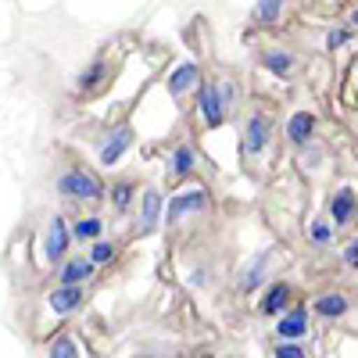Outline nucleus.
I'll list each match as a JSON object with an SVG mask.
<instances>
[{
    "instance_id": "obj_1",
    "label": "nucleus",
    "mask_w": 358,
    "mask_h": 358,
    "mask_svg": "<svg viewBox=\"0 0 358 358\" xmlns=\"http://www.w3.org/2000/svg\"><path fill=\"white\" fill-rule=\"evenodd\" d=\"M54 190L62 194L65 201H79V204H97V201H104L101 176H94L90 169H83V165H69V169L57 172Z\"/></svg>"
},
{
    "instance_id": "obj_2",
    "label": "nucleus",
    "mask_w": 358,
    "mask_h": 358,
    "mask_svg": "<svg viewBox=\"0 0 358 358\" xmlns=\"http://www.w3.org/2000/svg\"><path fill=\"white\" fill-rule=\"evenodd\" d=\"M194 90H197L194 104H197V115H201L204 129H219L226 118H229L226 108H222V97H219V79H204V76H201V83H197Z\"/></svg>"
},
{
    "instance_id": "obj_3",
    "label": "nucleus",
    "mask_w": 358,
    "mask_h": 358,
    "mask_svg": "<svg viewBox=\"0 0 358 358\" xmlns=\"http://www.w3.org/2000/svg\"><path fill=\"white\" fill-rule=\"evenodd\" d=\"M208 204H212V194H208L204 187H190V190L172 194L169 204H165V226H179L187 215H201Z\"/></svg>"
},
{
    "instance_id": "obj_4",
    "label": "nucleus",
    "mask_w": 358,
    "mask_h": 358,
    "mask_svg": "<svg viewBox=\"0 0 358 358\" xmlns=\"http://www.w3.org/2000/svg\"><path fill=\"white\" fill-rule=\"evenodd\" d=\"M108 83H111V65H108V54L101 50V54L90 57V65L76 76V94L83 101H90V97H97L101 90H108Z\"/></svg>"
},
{
    "instance_id": "obj_5",
    "label": "nucleus",
    "mask_w": 358,
    "mask_h": 358,
    "mask_svg": "<svg viewBox=\"0 0 358 358\" xmlns=\"http://www.w3.org/2000/svg\"><path fill=\"white\" fill-rule=\"evenodd\" d=\"M69 248H72V229L62 215H50L47 222V233H43V258L50 265H62L69 258Z\"/></svg>"
},
{
    "instance_id": "obj_6",
    "label": "nucleus",
    "mask_w": 358,
    "mask_h": 358,
    "mask_svg": "<svg viewBox=\"0 0 358 358\" xmlns=\"http://www.w3.org/2000/svg\"><path fill=\"white\" fill-rule=\"evenodd\" d=\"M133 143H136V133H133L129 122H118L115 129H108V136H104V143H101V165H104V169L118 165V162L129 155Z\"/></svg>"
},
{
    "instance_id": "obj_7",
    "label": "nucleus",
    "mask_w": 358,
    "mask_h": 358,
    "mask_svg": "<svg viewBox=\"0 0 358 358\" xmlns=\"http://www.w3.org/2000/svg\"><path fill=\"white\" fill-rule=\"evenodd\" d=\"M268 140H273V118H268L265 111H251L248 122H244V155L258 158Z\"/></svg>"
},
{
    "instance_id": "obj_8",
    "label": "nucleus",
    "mask_w": 358,
    "mask_h": 358,
    "mask_svg": "<svg viewBox=\"0 0 358 358\" xmlns=\"http://www.w3.org/2000/svg\"><path fill=\"white\" fill-rule=\"evenodd\" d=\"M47 305L54 315H72L86 305V290L79 283H57L50 294H47Z\"/></svg>"
},
{
    "instance_id": "obj_9",
    "label": "nucleus",
    "mask_w": 358,
    "mask_h": 358,
    "mask_svg": "<svg viewBox=\"0 0 358 358\" xmlns=\"http://www.w3.org/2000/svg\"><path fill=\"white\" fill-rule=\"evenodd\" d=\"M194 169H197V147H194V140L176 143L172 155H169V179H172V183H183V179L194 176Z\"/></svg>"
},
{
    "instance_id": "obj_10",
    "label": "nucleus",
    "mask_w": 358,
    "mask_h": 358,
    "mask_svg": "<svg viewBox=\"0 0 358 358\" xmlns=\"http://www.w3.org/2000/svg\"><path fill=\"white\" fill-rule=\"evenodd\" d=\"M162 212H165L162 190H158V187H143V190H140V229L151 233V229L162 222Z\"/></svg>"
},
{
    "instance_id": "obj_11",
    "label": "nucleus",
    "mask_w": 358,
    "mask_h": 358,
    "mask_svg": "<svg viewBox=\"0 0 358 358\" xmlns=\"http://www.w3.org/2000/svg\"><path fill=\"white\" fill-rule=\"evenodd\" d=\"M94 262H90L86 255H69L62 265H57V283H86V280H94Z\"/></svg>"
},
{
    "instance_id": "obj_12",
    "label": "nucleus",
    "mask_w": 358,
    "mask_h": 358,
    "mask_svg": "<svg viewBox=\"0 0 358 358\" xmlns=\"http://www.w3.org/2000/svg\"><path fill=\"white\" fill-rule=\"evenodd\" d=\"M308 334V308H287L276 319V337L280 341H301Z\"/></svg>"
},
{
    "instance_id": "obj_13",
    "label": "nucleus",
    "mask_w": 358,
    "mask_h": 358,
    "mask_svg": "<svg viewBox=\"0 0 358 358\" xmlns=\"http://www.w3.org/2000/svg\"><path fill=\"white\" fill-rule=\"evenodd\" d=\"M201 83V65L197 62H183L172 76H169V83H165V90H169V97H183V94H190V90Z\"/></svg>"
},
{
    "instance_id": "obj_14",
    "label": "nucleus",
    "mask_w": 358,
    "mask_h": 358,
    "mask_svg": "<svg viewBox=\"0 0 358 358\" xmlns=\"http://www.w3.org/2000/svg\"><path fill=\"white\" fill-rule=\"evenodd\" d=\"M312 136H315V115L305 111V108L294 111V115L287 118V140H290L294 147H308Z\"/></svg>"
},
{
    "instance_id": "obj_15",
    "label": "nucleus",
    "mask_w": 358,
    "mask_h": 358,
    "mask_svg": "<svg viewBox=\"0 0 358 358\" xmlns=\"http://www.w3.org/2000/svg\"><path fill=\"white\" fill-rule=\"evenodd\" d=\"M355 215H358V197H355V190L341 187V190L334 194V201H330V222H334V229L351 226Z\"/></svg>"
},
{
    "instance_id": "obj_16",
    "label": "nucleus",
    "mask_w": 358,
    "mask_h": 358,
    "mask_svg": "<svg viewBox=\"0 0 358 358\" xmlns=\"http://www.w3.org/2000/svg\"><path fill=\"white\" fill-rule=\"evenodd\" d=\"M258 62H262V69L265 72H273L276 79H287L290 72H294V54L290 50H283V47H262L258 50Z\"/></svg>"
},
{
    "instance_id": "obj_17",
    "label": "nucleus",
    "mask_w": 358,
    "mask_h": 358,
    "mask_svg": "<svg viewBox=\"0 0 358 358\" xmlns=\"http://www.w3.org/2000/svg\"><path fill=\"white\" fill-rule=\"evenodd\" d=\"M290 297H294V290H290V283L287 280H276V283H268V290H265V297H262V315H280L283 308H290Z\"/></svg>"
},
{
    "instance_id": "obj_18",
    "label": "nucleus",
    "mask_w": 358,
    "mask_h": 358,
    "mask_svg": "<svg viewBox=\"0 0 358 358\" xmlns=\"http://www.w3.org/2000/svg\"><path fill=\"white\" fill-rule=\"evenodd\" d=\"M287 11V0H255V8H251V25L258 29H276L280 18Z\"/></svg>"
},
{
    "instance_id": "obj_19",
    "label": "nucleus",
    "mask_w": 358,
    "mask_h": 358,
    "mask_svg": "<svg viewBox=\"0 0 358 358\" xmlns=\"http://www.w3.org/2000/svg\"><path fill=\"white\" fill-rule=\"evenodd\" d=\"M104 197L111 201L115 212H129L136 201V179H115V183L104 190Z\"/></svg>"
},
{
    "instance_id": "obj_20",
    "label": "nucleus",
    "mask_w": 358,
    "mask_h": 358,
    "mask_svg": "<svg viewBox=\"0 0 358 358\" xmlns=\"http://www.w3.org/2000/svg\"><path fill=\"white\" fill-rule=\"evenodd\" d=\"M69 229H72V241L90 244V241H97V236H104V219H101V215H83V219H76Z\"/></svg>"
},
{
    "instance_id": "obj_21",
    "label": "nucleus",
    "mask_w": 358,
    "mask_h": 358,
    "mask_svg": "<svg viewBox=\"0 0 358 358\" xmlns=\"http://www.w3.org/2000/svg\"><path fill=\"white\" fill-rule=\"evenodd\" d=\"M312 312L322 315V319H341L348 312V297L344 294H322V297H315Z\"/></svg>"
},
{
    "instance_id": "obj_22",
    "label": "nucleus",
    "mask_w": 358,
    "mask_h": 358,
    "mask_svg": "<svg viewBox=\"0 0 358 358\" xmlns=\"http://www.w3.org/2000/svg\"><path fill=\"white\" fill-rule=\"evenodd\" d=\"M86 258L94 262V265H111V262L118 258V244H115V241H104V236H97V241H90Z\"/></svg>"
},
{
    "instance_id": "obj_23",
    "label": "nucleus",
    "mask_w": 358,
    "mask_h": 358,
    "mask_svg": "<svg viewBox=\"0 0 358 358\" xmlns=\"http://www.w3.org/2000/svg\"><path fill=\"white\" fill-rule=\"evenodd\" d=\"M265 262H268V255H258V258H255V265H248L244 273H241V290H244V294H251V290H258V287H262Z\"/></svg>"
},
{
    "instance_id": "obj_24",
    "label": "nucleus",
    "mask_w": 358,
    "mask_h": 358,
    "mask_svg": "<svg viewBox=\"0 0 358 358\" xmlns=\"http://www.w3.org/2000/svg\"><path fill=\"white\" fill-rule=\"evenodd\" d=\"M47 358H79V344L72 341V334H57V337L50 341Z\"/></svg>"
},
{
    "instance_id": "obj_25",
    "label": "nucleus",
    "mask_w": 358,
    "mask_h": 358,
    "mask_svg": "<svg viewBox=\"0 0 358 358\" xmlns=\"http://www.w3.org/2000/svg\"><path fill=\"white\" fill-rule=\"evenodd\" d=\"M308 241L319 244V248H326V244L334 241V222H330V219H315V222H308Z\"/></svg>"
},
{
    "instance_id": "obj_26",
    "label": "nucleus",
    "mask_w": 358,
    "mask_h": 358,
    "mask_svg": "<svg viewBox=\"0 0 358 358\" xmlns=\"http://www.w3.org/2000/svg\"><path fill=\"white\" fill-rule=\"evenodd\" d=\"M351 33H355L351 25H334L330 33H326V50H341V47H348V43H351Z\"/></svg>"
},
{
    "instance_id": "obj_27",
    "label": "nucleus",
    "mask_w": 358,
    "mask_h": 358,
    "mask_svg": "<svg viewBox=\"0 0 358 358\" xmlns=\"http://www.w3.org/2000/svg\"><path fill=\"white\" fill-rule=\"evenodd\" d=\"M276 358H308L297 341H276Z\"/></svg>"
},
{
    "instance_id": "obj_28",
    "label": "nucleus",
    "mask_w": 358,
    "mask_h": 358,
    "mask_svg": "<svg viewBox=\"0 0 358 358\" xmlns=\"http://www.w3.org/2000/svg\"><path fill=\"white\" fill-rule=\"evenodd\" d=\"M219 97H222V108H226V115H229L233 104H236V86H233V79H219Z\"/></svg>"
},
{
    "instance_id": "obj_29",
    "label": "nucleus",
    "mask_w": 358,
    "mask_h": 358,
    "mask_svg": "<svg viewBox=\"0 0 358 358\" xmlns=\"http://www.w3.org/2000/svg\"><path fill=\"white\" fill-rule=\"evenodd\" d=\"M344 265H348V268H358V241L348 244V251H344Z\"/></svg>"
},
{
    "instance_id": "obj_30",
    "label": "nucleus",
    "mask_w": 358,
    "mask_h": 358,
    "mask_svg": "<svg viewBox=\"0 0 358 358\" xmlns=\"http://www.w3.org/2000/svg\"><path fill=\"white\" fill-rule=\"evenodd\" d=\"M351 29H358V8L351 11Z\"/></svg>"
}]
</instances>
